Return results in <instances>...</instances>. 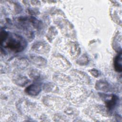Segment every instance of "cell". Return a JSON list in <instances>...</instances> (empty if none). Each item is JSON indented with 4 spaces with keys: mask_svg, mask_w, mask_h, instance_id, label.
Instances as JSON below:
<instances>
[{
    "mask_svg": "<svg viewBox=\"0 0 122 122\" xmlns=\"http://www.w3.org/2000/svg\"><path fill=\"white\" fill-rule=\"evenodd\" d=\"M0 44L1 46L11 51L18 53L23 51L27 46V43L22 37L4 30L0 32Z\"/></svg>",
    "mask_w": 122,
    "mask_h": 122,
    "instance_id": "1",
    "label": "cell"
},
{
    "mask_svg": "<svg viewBox=\"0 0 122 122\" xmlns=\"http://www.w3.org/2000/svg\"><path fill=\"white\" fill-rule=\"evenodd\" d=\"M87 95V92L82 87H72L67 92V96L69 100L73 102H81L85 99Z\"/></svg>",
    "mask_w": 122,
    "mask_h": 122,
    "instance_id": "2",
    "label": "cell"
},
{
    "mask_svg": "<svg viewBox=\"0 0 122 122\" xmlns=\"http://www.w3.org/2000/svg\"><path fill=\"white\" fill-rule=\"evenodd\" d=\"M51 61L53 67L61 71H66L71 66L70 62L63 56L59 54L53 56Z\"/></svg>",
    "mask_w": 122,
    "mask_h": 122,
    "instance_id": "3",
    "label": "cell"
},
{
    "mask_svg": "<svg viewBox=\"0 0 122 122\" xmlns=\"http://www.w3.org/2000/svg\"><path fill=\"white\" fill-rule=\"evenodd\" d=\"M43 102L53 109H62L65 104V101L61 98L49 95L43 97Z\"/></svg>",
    "mask_w": 122,
    "mask_h": 122,
    "instance_id": "4",
    "label": "cell"
},
{
    "mask_svg": "<svg viewBox=\"0 0 122 122\" xmlns=\"http://www.w3.org/2000/svg\"><path fill=\"white\" fill-rule=\"evenodd\" d=\"M101 98L104 101L108 111L113 110L119 102V98L115 94H106L103 93H99Z\"/></svg>",
    "mask_w": 122,
    "mask_h": 122,
    "instance_id": "5",
    "label": "cell"
},
{
    "mask_svg": "<svg viewBox=\"0 0 122 122\" xmlns=\"http://www.w3.org/2000/svg\"><path fill=\"white\" fill-rule=\"evenodd\" d=\"M32 50L38 54H47L51 49L50 45L45 41H38L34 43L31 47Z\"/></svg>",
    "mask_w": 122,
    "mask_h": 122,
    "instance_id": "6",
    "label": "cell"
},
{
    "mask_svg": "<svg viewBox=\"0 0 122 122\" xmlns=\"http://www.w3.org/2000/svg\"><path fill=\"white\" fill-rule=\"evenodd\" d=\"M71 74L80 83L88 84L91 81L89 75L84 71L78 70H73L71 71Z\"/></svg>",
    "mask_w": 122,
    "mask_h": 122,
    "instance_id": "7",
    "label": "cell"
},
{
    "mask_svg": "<svg viewBox=\"0 0 122 122\" xmlns=\"http://www.w3.org/2000/svg\"><path fill=\"white\" fill-rule=\"evenodd\" d=\"M54 81L60 85H66L71 82V79L69 76L62 73H57L53 76Z\"/></svg>",
    "mask_w": 122,
    "mask_h": 122,
    "instance_id": "8",
    "label": "cell"
},
{
    "mask_svg": "<svg viewBox=\"0 0 122 122\" xmlns=\"http://www.w3.org/2000/svg\"><path fill=\"white\" fill-rule=\"evenodd\" d=\"M42 89L41 84L39 83H34L26 88L25 92L28 95L31 96L38 95Z\"/></svg>",
    "mask_w": 122,
    "mask_h": 122,
    "instance_id": "9",
    "label": "cell"
},
{
    "mask_svg": "<svg viewBox=\"0 0 122 122\" xmlns=\"http://www.w3.org/2000/svg\"><path fill=\"white\" fill-rule=\"evenodd\" d=\"M68 47L69 48V52L72 57L75 58L79 55L81 52V50L77 42L70 41L68 43Z\"/></svg>",
    "mask_w": 122,
    "mask_h": 122,
    "instance_id": "10",
    "label": "cell"
},
{
    "mask_svg": "<svg viewBox=\"0 0 122 122\" xmlns=\"http://www.w3.org/2000/svg\"><path fill=\"white\" fill-rule=\"evenodd\" d=\"M95 88L98 91L104 92H110L112 90L111 84L106 81L103 80L97 81L95 84Z\"/></svg>",
    "mask_w": 122,
    "mask_h": 122,
    "instance_id": "11",
    "label": "cell"
},
{
    "mask_svg": "<svg viewBox=\"0 0 122 122\" xmlns=\"http://www.w3.org/2000/svg\"><path fill=\"white\" fill-rule=\"evenodd\" d=\"M113 49L117 52H122V34L121 32L118 31L115 35L112 42Z\"/></svg>",
    "mask_w": 122,
    "mask_h": 122,
    "instance_id": "12",
    "label": "cell"
},
{
    "mask_svg": "<svg viewBox=\"0 0 122 122\" xmlns=\"http://www.w3.org/2000/svg\"><path fill=\"white\" fill-rule=\"evenodd\" d=\"M30 59L32 63L38 67H44L47 64L46 60L39 56L30 55Z\"/></svg>",
    "mask_w": 122,
    "mask_h": 122,
    "instance_id": "13",
    "label": "cell"
},
{
    "mask_svg": "<svg viewBox=\"0 0 122 122\" xmlns=\"http://www.w3.org/2000/svg\"><path fill=\"white\" fill-rule=\"evenodd\" d=\"M43 90L46 92L57 93L59 92V88L57 86L52 82H47L44 84L42 86Z\"/></svg>",
    "mask_w": 122,
    "mask_h": 122,
    "instance_id": "14",
    "label": "cell"
},
{
    "mask_svg": "<svg viewBox=\"0 0 122 122\" xmlns=\"http://www.w3.org/2000/svg\"><path fill=\"white\" fill-rule=\"evenodd\" d=\"M122 53L120 52L118 53V54L116 56L114 60V68L115 70L118 72H121L122 71Z\"/></svg>",
    "mask_w": 122,
    "mask_h": 122,
    "instance_id": "15",
    "label": "cell"
},
{
    "mask_svg": "<svg viewBox=\"0 0 122 122\" xmlns=\"http://www.w3.org/2000/svg\"><path fill=\"white\" fill-rule=\"evenodd\" d=\"M13 81L16 85L21 87L25 86L30 81L27 77L23 76H18Z\"/></svg>",
    "mask_w": 122,
    "mask_h": 122,
    "instance_id": "16",
    "label": "cell"
},
{
    "mask_svg": "<svg viewBox=\"0 0 122 122\" xmlns=\"http://www.w3.org/2000/svg\"><path fill=\"white\" fill-rule=\"evenodd\" d=\"M111 16L112 17V19L114 20V21L116 22L117 23L121 25L122 20H121V16H122V10H118L117 9L116 10H113L112 12Z\"/></svg>",
    "mask_w": 122,
    "mask_h": 122,
    "instance_id": "17",
    "label": "cell"
},
{
    "mask_svg": "<svg viewBox=\"0 0 122 122\" xmlns=\"http://www.w3.org/2000/svg\"><path fill=\"white\" fill-rule=\"evenodd\" d=\"M29 76L31 79L35 81H40L42 78L41 72L38 70H32L30 71L29 73Z\"/></svg>",
    "mask_w": 122,
    "mask_h": 122,
    "instance_id": "18",
    "label": "cell"
},
{
    "mask_svg": "<svg viewBox=\"0 0 122 122\" xmlns=\"http://www.w3.org/2000/svg\"><path fill=\"white\" fill-rule=\"evenodd\" d=\"M57 33L58 32H57V30H56L55 28L51 26L49 29V30L47 33V38L48 40L50 41H51L54 39V37L57 35Z\"/></svg>",
    "mask_w": 122,
    "mask_h": 122,
    "instance_id": "19",
    "label": "cell"
},
{
    "mask_svg": "<svg viewBox=\"0 0 122 122\" xmlns=\"http://www.w3.org/2000/svg\"><path fill=\"white\" fill-rule=\"evenodd\" d=\"M89 58L86 54L82 55L76 61V63L80 65H85L89 62Z\"/></svg>",
    "mask_w": 122,
    "mask_h": 122,
    "instance_id": "20",
    "label": "cell"
},
{
    "mask_svg": "<svg viewBox=\"0 0 122 122\" xmlns=\"http://www.w3.org/2000/svg\"><path fill=\"white\" fill-rule=\"evenodd\" d=\"M89 71L94 77H98L99 75V72L96 69L93 68L92 69H91V70H89Z\"/></svg>",
    "mask_w": 122,
    "mask_h": 122,
    "instance_id": "21",
    "label": "cell"
}]
</instances>
